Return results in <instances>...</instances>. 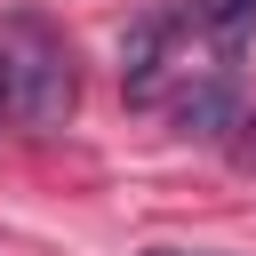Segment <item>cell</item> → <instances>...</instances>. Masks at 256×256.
<instances>
[{"label":"cell","mask_w":256,"mask_h":256,"mask_svg":"<svg viewBox=\"0 0 256 256\" xmlns=\"http://www.w3.org/2000/svg\"><path fill=\"white\" fill-rule=\"evenodd\" d=\"M0 104L24 120V128H64L72 104H80V64H72V40L40 16H8L0 24Z\"/></svg>","instance_id":"cell-1"},{"label":"cell","mask_w":256,"mask_h":256,"mask_svg":"<svg viewBox=\"0 0 256 256\" xmlns=\"http://www.w3.org/2000/svg\"><path fill=\"white\" fill-rule=\"evenodd\" d=\"M176 40H184V16H176V8H160V16H136V24H128V40H120V80H128V96H136V104H152V96H160V72L176 64Z\"/></svg>","instance_id":"cell-2"},{"label":"cell","mask_w":256,"mask_h":256,"mask_svg":"<svg viewBox=\"0 0 256 256\" xmlns=\"http://www.w3.org/2000/svg\"><path fill=\"white\" fill-rule=\"evenodd\" d=\"M176 128H184V136H232V128H240V80H232V64H208V72L176 96Z\"/></svg>","instance_id":"cell-3"},{"label":"cell","mask_w":256,"mask_h":256,"mask_svg":"<svg viewBox=\"0 0 256 256\" xmlns=\"http://www.w3.org/2000/svg\"><path fill=\"white\" fill-rule=\"evenodd\" d=\"M176 16H184V32H192V40H216V56H224V64H232V56H240V40L256 32V0H184Z\"/></svg>","instance_id":"cell-4"},{"label":"cell","mask_w":256,"mask_h":256,"mask_svg":"<svg viewBox=\"0 0 256 256\" xmlns=\"http://www.w3.org/2000/svg\"><path fill=\"white\" fill-rule=\"evenodd\" d=\"M240 160L256 168V112H240Z\"/></svg>","instance_id":"cell-5"},{"label":"cell","mask_w":256,"mask_h":256,"mask_svg":"<svg viewBox=\"0 0 256 256\" xmlns=\"http://www.w3.org/2000/svg\"><path fill=\"white\" fill-rule=\"evenodd\" d=\"M144 256H224V248H144Z\"/></svg>","instance_id":"cell-6"},{"label":"cell","mask_w":256,"mask_h":256,"mask_svg":"<svg viewBox=\"0 0 256 256\" xmlns=\"http://www.w3.org/2000/svg\"><path fill=\"white\" fill-rule=\"evenodd\" d=\"M0 112H8V104H0Z\"/></svg>","instance_id":"cell-7"}]
</instances>
